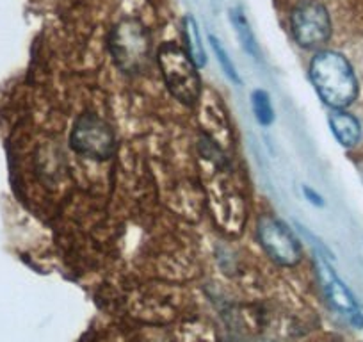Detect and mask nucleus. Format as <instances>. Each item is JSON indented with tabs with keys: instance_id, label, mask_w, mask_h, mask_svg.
I'll return each mask as SVG.
<instances>
[{
	"instance_id": "nucleus-6",
	"label": "nucleus",
	"mask_w": 363,
	"mask_h": 342,
	"mask_svg": "<svg viewBox=\"0 0 363 342\" xmlns=\"http://www.w3.org/2000/svg\"><path fill=\"white\" fill-rule=\"evenodd\" d=\"M291 29L296 43L301 48H319L330 40L331 18L320 2L305 0L298 4L291 16Z\"/></svg>"
},
{
	"instance_id": "nucleus-12",
	"label": "nucleus",
	"mask_w": 363,
	"mask_h": 342,
	"mask_svg": "<svg viewBox=\"0 0 363 342\" xmlns=\"http://www.w3.org/2000/svg\"><path fill=\"white\" fill-rule=\"evenodd\" d=\"M211 47H212V50H214V55H216V59H218L219 66H221L223 73H225V75L228 77L233 84H240V77H239V73H237L235 65H233V61L230 59L228 52L225 50V47L221 45V41H219L216 36H211Z\"/></svg>"
},
{
	"instance_id": "nucleus-5",
	"label": "nucleus",
	"mask_w": 363,
	"mask_h": 342,
	"mask_svg": "<svg viewBox=\"0 0 363 342\" xmlns=\"http://www.w3.org/2000/svg\"><path fill=\"white\" fill-rule=\"evenodd\" d=\"M114 132L104 118L93 113L80 114L69 134V146L79 155L93 160H107L114 153Z\"/></svg>"
},
{
	"instance_id": "nucleus-10",
	"label": "nucleus",
	"mask_w": 363,
	"mask_h": 342,
	"mask_svg": "<svg viewBox=\"0 0 363 342\" xmlns=\"http://www.w3.org/2000/svg\"><path fill=\"white\" fill-rule=\"evenodd\" d=\"M230 20H232V26L233 29H235V34L237 38H239L244 50H246L251 57H260V47H258L257 38H255L253 31H251L250 27V22H247V18L244 16V13L240 11L239 8L232 9V11H230Z\"/></svg>"
},
{
	"instance_id": "nucleus-4",
	"label": "nucleus",
	"mask_w": 363,
	"mask_h": 342,
	"mask_svg": "<svg viewBox=\"0 0 363 342\" xmlns=\"http://www.w3.org/2000/svg\"><path fill=\"white\" fill-rule=\"evenodd\" d=\"M257 239L265 255L278 266L292 267L301 260V243L291 226L277 216H260L257 223Z\"/></svg>"
},
{
	"instance_id": "nucleus-7",
	"label": "nucleus",
	"mask_w": 363,
	"mask_h": 342,
	"mask_svg": "<svg viewBox=\"0 0 363 342\" xmlns=\"http://www.w3.org/2000/svg\"><path fill=\"white\" fill-rule=\"evenodd\" d=\"M323 266H324V292H326V298L328 302H330V305L333 307L337 312H340L342 316L347 317L349 323L362 328L363 314L362 310H359L358 303H356L354 296L351 294V291L345 287L344 282L335 275V271L331 270L326 263H323Z\"/></svg>"
},
{
	"instance_id": "nucleus-1",
	"label": "nucleus",
	"mask_w": 363,
	"mask_h": 342,
	"mask_svg": "<svg viewBox=\"0 0 363 342\" xmlns=\"http://www.w3.org/2000/svg\"><path fill=\"white\" fill-rule=\"evenodd\" d=\"M310 80L319 99L333 111H344L358 96L351 62L335 50H320L310 62Z\"/></svg>"
},
{
	"instance_id": "nucleus-9",
	"label": "nucleus",
	"mask_w": 363,
	"mask_h": 342,
	"mask_svg": "<svg viewBox=\"0 0 363 342\" xmlns=\"http://www.w3.org/2000/svg\"><path fill=\"white\" fill-rule=\"evenodd\" d=\"M184 41H186V52L193 59L198 68L207 65V52H205L203 41H201L198 22L191 15L184 18Z\"/></svg>"
},
{
	"instance_id": "nucleus-8",
	"label": "nucleus",
	"mask_w": 363,
	"mask_h": 342,
	"mask_svg": "<svg viewBox=\"0 0 363 342\" xmlns=\"http://www.w3.org/2000/svg\"><path fill=\"white\" fill-rule=\"evenodd\" d=\"M328 123H330L335 139L345 148H352L362 138L359 121L352 114L345 113V111H333L328 118Z\"/></svg>"
},
{
	"instance_id": "nucleus-13",
	"label": "nucleus",
	"mask_w": 363,
	"mask_h": 342,
	"mask_svg": "<svg viewBox=\"0 0 363 342\" xmlns=\"http://www.w3.org/2000/svg\"><path fill=\"white\" fill-rule=\"evenodd\" d=\"M303 194H305V198L312 205H315V207H324V198L320 197V194L317 193V191L313 189V187L305 186V187H303Z\"/></svg>"
},
{
	"instance_id": "nucleus-2",
	"label": "nucleus",
	"mask_w": 363,
	"mask_h": 342,
	"mask_svg": "<svg viewBox=\"0 0 363 342\" xmlns=\"http://www.w3.org/2000/svg\"><path fill=\"white\" fill-rule=\"evenodd\" d=\"M157 62L171 95L184 106H196L201 95V79L186 48L177 43H162L157 52Z\"/></svg>"
},
{
	"instance_id": "nucleus-3",
	"label": "nucleus",
	"mask_w": 363,
	"mask_h": 342,
	"mask_svg": "<svg viewBox=\"0 0 363 342\" xmlns=\"http://www.w3.org/2000/svg\"><path fill=\"white\" fill-rule=\"evenodd\" d=\"M109 50L121 72L128 75L141 73L152 57L148 31L139 20H121L111 33Z\"/></svg>"
},
{
	"instance_id": "nucleus-11",
	"label": "nucleus",
	"mask_w": 363,
	"mask_h": 342,
	"mask_svg": "<svg viewBox=\"0 0 363 342\" xmlns=\"http://www.w3.org/2000/svg\"><path fill=\"white\" fill-rule=\"evenodd\" d=\"M251 107L253 114L262 127H269L274 121V107L271 104V96L264 89H255L251 93Z\"/></svg>"
}]
</instances>
